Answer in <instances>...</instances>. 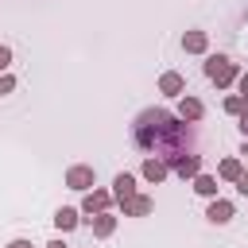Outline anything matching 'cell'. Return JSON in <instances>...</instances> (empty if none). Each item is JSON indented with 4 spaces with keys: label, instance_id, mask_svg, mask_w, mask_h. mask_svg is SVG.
<instances>
[{
    "label": "cell",
    "instance_id": "1",
    "mask_svg": "<svg viewBox=\"0 0 248 248\" xmlns=\"http://www.w3.org/2000/svg\"><path fill=\"white\" fill-rule=\"evenodd\" d=\"M132 140H136L140 151H151L155 159H163V163L170 167L178 155L190 151L194 132H190V124H182L178 116H170L167 108H147V112L136 116V124H132Z\"/></svg>",
    "mask_w": 248,
    "mask_h": 248
},
{
    "label": "cell",
    "instance_id": "2",
    "mask_svg": "<svg viewBox=\"0 0 248 248\" xmlns=\"http://www.w3.org/2000/svg\"><path fill=\"white\" fill-rule=\"evenodd\" d=\"M205 74H209L217 85H229V81L236 78V66H232L225 54H209V58H205Z\"/></svg>",
    "mask_w": 248,
    "mask_h": 248
},
{
    "label": "cell",
    "instance_id": "3",
    "mask_svg": "<svg viewBox=\"0 0 248 248\" xmlns=\"http://www.w3.org/2000/svg\"><path fill=\"white\" fill-rule=\"evenodd\" d=\"M93 178H97V174H93V167H81V163L66 170V186H70V190H89V186H93Z\"/></svg>",
    "mask_w": 248,
    "mask_h": 248
},
{
    "label": "cell",
    "instance_id": "4",
    "mask_svg": "<svg viewBox=\"0 0 248 248\" xmlns=\"http://www.w3.org/2000/svg\"><path fill=\"white\" fill-rule=\"evenodd\" d=\"M120 205H124V217H147V213L155 209V202H151L147 194H132V198H124Z\"/></svg>",
    "mask_w": 248,
    "mask_h": 248
},
{
    "label": "cell",
    "instance_id": "5",
    "mask_svg": "<svg viewBox=\"0 0 248 248\" xmlns=\"http://www.w3.org/2000/svg\"><path fill=\"white\" fill-rule=\"evenodd\" d=\"M170 170L182 174V178H194V174L202 170V155H190V151H186V155H178V159L170 163Z\"/></svg>",
    "mask_w": 248,
    "mask_h": 248
},
{
    "label": "cell",
    "instance_id": "6",
    "mask_svg": "<svg viewBox=\"0 0 248 248\" xmlns=\"http://www.w3.org/2000/svg\"><path fill=\"white\" fill-rule=\"evenodd\" d=\"M205 217H209L213 225H225V221H232V202H225V198H213V202H209V209H205Z\"/></svg>",
    "mask_w": 248,
    "mask_h": 248
},
{
    "label": "cell",
    "instance_id": "7",
    "mask_svg": "<svg viewBox=\"0 0 248 248\" xmlns=\"http://www.w3.org/2000/svg\"><path fill=\"white\" fill-rule=\"evenodd\" d=\"M108 202H112L108 190H89L85 202H81V209H85V213H101V209H108Z\"/></svg>",
    "mask_w": 248,
    "mask_h": 248
},
{
    "label": "cell",
    "instance_id": "8",
    "mask_svg": "<svg viewBox=\"0 0 248 248\" xmlns=\"http://www.w3.org/2000/svg\"><path fill=\"white\" fill-rule=\"evenodd\" d=\"M132 194H136V178H132L128 170H124V174H116V178H112V198H116V202H124V198H132Z\"/></svg>",
    "mask_w": 248,
    "mask_h": 248
},
{
    "label": "cell",
    "instance_id": "9",
    "mask_svg": "<svg viewBox=\"0 0 248 248\" xmlns=\"http://www.w3.org/2000/svg\"><path fill=\"white\" fill-rule=\"evenodd\" d=\"M159 89H163L167 97H182L186 81H182V74H174V70H170V74H163V78H159Z\"/></svg>",
    "mask_w": 248,
    "mask_h": 248
},
{
    "label": "cell",
    "instance_id": "10",
    "mask_svg": "<svg viewBox=\"0 0 248 248\" xmlns=\"http://www.w3.org/2000/svg\"><path fill=\"white\" fill-rule=\"evenodd\" d=\"M202 112H205V108H202L198 97H182V101H178V120H202Z\"/></svg>",
    "mask_w": 248,
    "mask_h": 248
},
{
    "label": "cell",
    "instance_id": "11",
    "mask_svg": "<svg viewBox=\"0 0 248 248\" xmlns=\"http://www.w3.org/2000/svg\"><path fill=\"white\" fill-rule=\"evenodd\" d=\"M167 170H170V167H167L163 159H155V155H151V159H143V178H147V182H163V178H167Z\"/></svg>",
    "mask_w": 248,
    "mask_h": 248
},
{
    "label": "cell",
    "instance_id": "12",
    "mask_svg": "<svg viewBox=\"0 0 248 248\" xmlns=\"http://www.w3.org/2000/svg\"><path fill=\"white\" fill-rule=\"evenodd\" d=\"M89 221H93V232H97V236H112V229H116V217H112V213H105V209H101V213H93Z\"/></svg>",
    "mask_w": 248,
    "mask_h": 248
},
{
    "label": "cell",
    "instance_id": "13",
    "mask_svg": "<svg viewBox=\"0 0 248 248\" xmlns=\"http://www.w3.org/2000/svg\"><path fill=\"white\" fill-rule=\"evenodd\" d=\"M182 46H186L190 54H202V50L209 46V39H205V31H186V35H182Z\"/></svg>",
    "mask_w": 248,
    "mask_h": 248
},
{
    "label": "cell",
    "instance_id": "14",
    "mask_svg": "<svg viewBox=\"0 0 248 248\" xmlns=\"http://www.w3.org/2000/svg\"><path fill=\"white\" fill-rule=\"evenodd\" d=\"M194 190H198L202 198H217V178H213V174H202V170H198V174H194Z\"/></svg>",
    "mask_w": 248,
    "mask_h": 248
},
{
    "label": "cell",
    "instance_id": "15",
    "mask_svg": "<svg viewBox=\"0 0 248 248\" xmlns=\"http://www.w3.org/2000/svg\"><path fill=\"white\" fill-rule=\"evenodd\" d=\"M54 225H58L62 232H70V229L78 225V209H74V205H62V209L54 213Z\"/></svg>",
    "mask_w": 248,
    "mask_h": 248
},
{
    "label": "cell",
    "instance_id": "16",
    "mask_svg": "<svg viewBox=\"0 0 248 248\" xmlns=\"http://www.w3.org/2000/svg\"><path fill=\"white\" fill-rule=\"evenodd\" d=\"M240 170H244V167H240V159H225V163H221V178H229V182H236V178H240Z\"/></svg>",
    "mask_w": 248,
    "mask_h": 248
},
{
    "label": "cell",
    "instance_id": "17",
    "mask_svg": "<svg viewBox=\"0 0 248 248\" xmlns=\"http://www.w3.org/2000/svg\"><path fill=\"white\" fill-rule=\"evenodd\" d=\"M244 105H248V101H244L240 93H236V97H225V112H232V116H236V112H240Z\"/></svg>",
    "mask_w": 248,
    "mask_h": 248
},
{
    "label": "cell",
    "instance_id": "18",
    "mask_svg": "<svg viewBox=\"0 0 248 248\" xmlns=\"http://www.w3.org/2000/svg\"><path fill=\"white\" fill-rule=\"evenodd\" d=\"M12 89H16V78H12V74H0V97L12 93Z\"/></svg>",
    "mask_w": 248,
    "mask_h": 248
},
{
    "label": "cell",
    "instance_id": "19",
    "mask_svg": "<svg viewBox=\"0 0 248 248\" xmlns=\"http://www.w3.org/2000/svg\"><path fill=\"white\" fill-rule=\"evenodd\" d=\"M236 190L248 198V170H240V178H236Z\"/></svg>",
    "mask_w": 248,
    "mask_h": 248
},
{
    "label": "cell",
    "instance_id": "20",
    "mask_svg": "<svg viewBox=\"0 0 248 248\" xmlns=\"http://www.w3.org/2000/svg\"><path fill=\"white\" fill-rule=\"evenodd\" d=\"M236 116H240V132H244V140H248V105H244Z\"/></svg>",
    "mask_w": 248,
    "mask_h": 248
},
{
    "label": "cell",
    "instance_id": "21",
    "mask_svg": "<svg viewBox=\"0 0 248 248\" xmlns=\"http://www.w3.org/2000/svg\"><path fill=\"white\" fill-rule=\"evenodd\" d=\"M8 62H12V50H8V46H0V70H8Z\"/></svg>",
    "mask_w": 248,
    "mask_h": 248
},
{
    "label": "cell",
    "instance_id": "22",
    "mask_svg": "<svg viewBox=\"0 0 248 248\" xmlns=\"http://www.w3.org/2000/svg\"><path fill=\"white\" fill-rule=\"evenodd\" d=\"M240 97L248 101V74H240Z\"/></svg>",
    "mask_w": 248,
    "mask_h": 248
},
{
    "label": "cell",
    "instance_id": "23",
    "mask_svg": "<svg viewBox=\"0 0 248 248\" xmlns=\"http://www.w3.org/2000/svg\"><path fill=\"white\" fill-rule=\"evenodd\" d=\"M8 248H31V240H12Z\"/></svg>",
    "mask_w": 248,
    "mask_h": 248
},
{
    "label": "cell",
    "instance_id": "24",
    "mask_svg": "<svg viewBox=\"0 0 248 248\" xmlns=\"http://www.w3.org/2000/svg\"><path fill=\"white\" fill-rule=\"evenodd\" d=\"M46 248H66V244H62V240H50V244H46Z\"/></svg>",
    "mask_w": 248,
    "mask_h": 248
},
{
    "label": "cell",
    "instance_id": "25",
    "mask_svg": "<svg viewBox=\"0 0 248 248\" xmlns=\"http://www.w3.org/2000/svg\"><path fill=\"white\" fill-rule=\"evenodd\" d=\"M240 155H248V140H244V147H240Z\"/></svg>",
    "mask_w": 248,
    "mask_h": 248
}]
</instances>
